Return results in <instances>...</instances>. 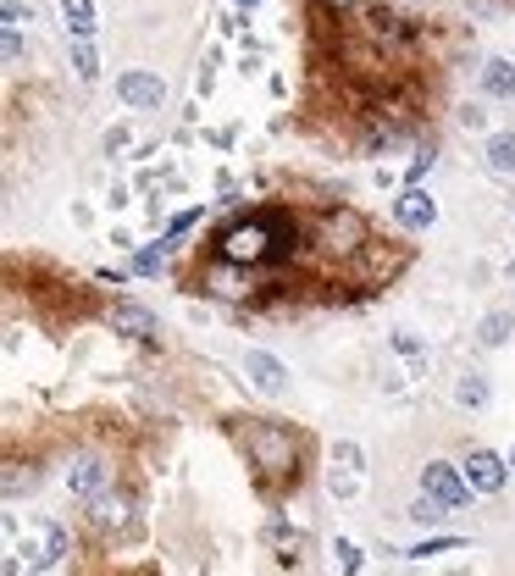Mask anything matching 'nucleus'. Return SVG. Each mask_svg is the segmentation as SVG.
<instances>
[{
	"label": "nucleus",
	"instance_id": "nucleus-30",
	"mask_svg": "<svg viewBox=\"0 0 515 576\" xmlns=\"http://www.w3.org/2000/svg\"><path fill=\"white\" fill-rule=\"evenodd\" d=\"M327 12H355V6H366V0H322Z\"/></svg>",
	"mask_w": 515,
	"mask_h": 576
},
{
	"label": "nucleus",
	"instance_id": "nucleus-8",
	"mask_svg": "<svg viewBox=\"0 0 515 576\" xmlns=\"http://www.w3.org/2000/svg\"><path fill=\"white\" fill-rule=\"evenodd\" d=\"M28 560V571H50V565L61 560V554H67V532L61 527H34L23 538V549H17Z\"/></svg>",
	"mask_w": 515,
	"mask_h": 576
},
{
	"label": "nucleus",
	"instance_id": "nucleus-2",
	"mask_svg": "<svg viewBox=\"0 0 515 576\" xmlns=\"http://www.w3.org/2000/svg\"><path fill=\"white\" fill-rule=\"evenodd\" d=\"M239 444H244V455H250V466H255L266 493H277L283 482H300V432L294 427L255 416L250 427L239 432Z\"/></svg>",
	"mask_w": 515,
	"mask_h": 576
},
{
	"label": "nucleus",
	"instance_id": "nucleus-13",
	"mask_svg": "<svg viewBox=\"0 0 515 576\" xmlns=\"http://www.w3.org/2000/svg\"><path fill=\"white\" fill-rule=\"evenodd\" d=\"M366 39H372L377 50H394L410 39V28H405V17H394L388 6H372V12H366Z\"/></svg>",
	"mask_w": 515,
	"mask_h": 576
},
{
	"label": "nucleus",
	"instance_id": "nucleus-7",
	"mask_svg": "<svg viewBox=\"0 0 515 576\" xmlns=\"http://www.w3.org/2000/svg\"><path fill=\"white\" fill-rule=\"evenodd\" d=\"M460 471H466L471 493H499L504 477H510V460H499L493 449H471V455L460 460Z\"/></svg>",
	"mask_w": 515,
	"mask_h": 576
},
{
	"label": "nucleus",
	"instance_id": "nucleus-24",
	"mask_svg": "<svg viewBox=\"0 0 515 576\" xmlns=\"http://www.w3.org/2000/svg\"><path fill=\"white\" fill-rule=\"evenodd\" d=\"M0 56H6V67H23V28H6V39H0Z\"/></svg>",
	"mask_w": 515,
	"mask_h": 576
},
{
	"label": "nucleus",
	"instance_id": "nucleus-1",
	"mask_svg": "<svg viewBox=\"0 0 515 576\" xmlns=\"http://www.w3.org/2000/svg\"><path fill=\"white\" fill-rule=\"evenodd\" d=\"M294 244H300V233L288 228V216L255 211V216H239V222H233L222 239H216V261H233V266H272V261H283Z\"/></svg>",
	"mask_w": 515,
	"mask_h": 576
},
{
	"label": "nucleus",
	"instance_id": "nucleus-19",
	"mask_svg": "<svg viewBox=\"0 0 515 576\" xmlns=\"http://www.w3.org/2000/svg\"><path fill=\"white\" fill-rule=\"evenodd\" d=\"M72 72L78 84H100V56L89 50V39H72Z\"/></svg>",
	"mask_w": 515,
	"mask_h": 576
},
{
	"label": "nucleus",
	"instance_id": "nucleus-4",
	"mask_svg": "<svg viewBox=\"0 0 515 576\" xmlns=\"http://www.w3.org/2000/svg\"><path fill=\"white\" fill-rule=\"evenodd\" d=\"M421 493H427V499H438L444 510H466V504H471L466 471L444 466V460H427V466H421Z\"/></svg>",
	"mask_w": 515,
	"mask_h": 576
},
{
	"label": "nucleus",
	"instance_id": "nucleus-12",
	"mask_svg": "<svg viewBox=\"0 0 515 576\" xmlns=\"http://www.w3.org/2000/svg\"><path fill=\"white\" fill-rule=\"evenodd\" d=\"M106 322H111V333L139 338V344H144V338H156V316L144 311V305H133V300H117V305H111V316H106Z\"/></svg>",
	"mask_w": 515,
	"mask_h": 576
},
{
	"label": "nucleus",
	"instance_id": "nucleus-21",
	"mask_svg": "<svg viewBox=\"0 0 515 576\" xmlns=\"http://www.w3.org/2000/svg\"><path fill=\"white\" fill-rule=\"evenodd\" d=\"M23 488H39V466L23 471V460H12V466H6V499H17Z\"/></svg>",
	"mask_w": 515,
	"mask_h": 576
},
{
	"label": "nucleus",
	"instance_id": "nucleus-26",
	"mask_svg": "<svg viewBox=\"0 0 515 576\" xmlns=\"http://www.w3.org/2000/svg\"><path fill=\"white\" fill-rule=\"evenodd\" d=\"M0 17H6V28H23V23H34V12H28L23 0H6V6H0Z\"/></svg>",
	"mask_w": 515,
	"mask_h": 576
},
{
	"label": "nucleus",
	"instance_id": "nucleus-5",
	"mask_svg": "<svg viewBox=\"0 0 515 576\" xmlns=\"http://www.w3.org/2000/svg\"><path fill=\"white\" fill-rule=\"evenodd\" d=\"M117 95H122V106H133V111H161L167 84H161V72L133 67V72H122V78H117Z\"/></svg>",
	"mask_w": 515,
	"mask_h": 576
},
{
	"label": "nucleus",
	"instance_id": "nucleus-17",
	"mask_svg": "<svg viewBox=\"0 0 515 576\" xmlns=\"http://www.w3.org/2000/svg\"><path fill=\"white\" fill-rule=\"evenodd\" d=\"M510 327H515L510 311H488V316H482V327H477V344L482 349H504V344H510Z\"/></svg>",
	"mask_w": 515,
	"mask_h": 576
},
{
	"label": "nucleus",
	"instance_id": "nucleus-23",
	"mask_svg": "<svg viewBox=\"0 0 515 576\" xmlns=\"http://www.w3.org/2000/svg\"><path fill=\"white\" fill-rule=\"evenodd\" d=\"M405 516H410V521H421V527H432V521H444V516H449V510H444V504H438V499H427V493H421V499H416V504H410Z\"/></svg>",
	"mask_w": 515,
	"mask_h": 576
},
{
	"label": "nucleus",
	"instance_id": "nucleus-11",
	"mask_svg": "<svg viewBox=\"0 0 515 576\" xmlns=\"http://www.w3.org/2000/svg\"><path fill=\"white\" fill-rule=\"evenodd\" d=\"M89 521H95L100 532H117V527H128L133 521V499L128 493H95V499H89Z\"/></svg>",
	"mask_w": 515,
	"mask_h": 576
},
{
	"label": "nucleus",
	"instance_id": "nucleus-22",
	"mask_svg": "<svg viewBox=\"0 0 515 576\" xmlns=\"http://www.w3.org/2000/svg\"><path fill=\"white\" fill-rule=\"evenodd\" d=\"M455 549H466V538H421L416 549H405L410 560H432V554H455Z\"/></svg>",
	"mask_w": 515,
	"mask_h": 576
},
{
	"label": "nucleus",
	"instance_id": "nucleus-9",
	"mask_svg": "<svg viewBox=\"0 0 515 576\" xmlns=\"http://www.w3.org/2000/svg\"><path fill=\"white\" fill-rule=\"evenodd\" d=\"M67 488L78 493V499H95V493H106L111 488V466L100 455H72V466H67Z\"/></svg>",
	"mask_w": 515,
	"mask_h": 576
},
{
	"label": "nucleus",
	"instance_id": "nucleus-25",
	"mask_svg": "<svg viewBox=\"0 0 515 576\" xmlns=\"http://www.w3.org/2000/svg\"><path fill=\"white\" fill-rule=\"evenodd\" d=\"M432 167H438V156H432V144H427V150H421V156L416 161H410V172H405V183H421V178H427V172Z\"/></svg>",
	"mask_w": 515,
	"mask_h": 576
},
{
	"label": "nucleus",
	"instance_id": "nucleus-14",
	"mask_svg": "<svg viewBox=\"0 0 515 576\" xmlns=\"http://www.w3.org/2000/svg\"><path fill=\"white\" fill-rule=\"evenodd\" d=\"M482 95H488V100H515V61L510 56H488V61H482Z\"/></svg>",
	"mask_w": 515,
	"mask_h": 576
},
{
	"label": "nucleus",
	"instance_id": "nucleus-18",
	"mask_svg": "<svg viewBox=\"0 0 515 576\" xmlns=\"http://www.w3.org/2000/svg\"><path fill=\"white\" fill-rule=\"evenodd\" d=\"M455 405H466V410H482V405H488V377H482V372H466V377H460V383H455Z\"/></svg>",
	"mask_w": 515,
	"mask_h": 576
},
{
	"label": "nucleus",
	"instance_id": "nucleus-15",
	"mask_svg": "<svg viewBox=\"0 0 515 576\" xmlns=\"http://www.w3.org/2000/svg\"><path fill=\"white\" fill-rule=\"evenodd\" d=\"M482 161H488L493 178H515V133H510V128L488 133V144H482Z\"/></svg>",
	"mask_w": 515,
	"mask_h": 576
},
{
	"label": "nucleus",
	"instance_id": "nucleus-31",
	"mask_svg": "<svg viewBox=\"0 0 515 576\" xmlns=\"http://www.w3.org/2000/svg\"><path fill=\"white\" fill-rule=\"evenodd\" d=\"M233 6H239V12H255V6H261V0H233Z\"/></svg>",
	"mask_w": 515,
	"mask_h": 576
},
{
	"label": "nucleus",
	"instance_id": "nucleus-3",
	"mask_svg": "<svg viewBox=\"0 0 515 576\" xmlns=\"http://www.w3.org/2000/svg\"><path fill=\"white\" fill-rule=\"evenodd\" d=\"M372 244V233H366V216L360 211H327L322 216V228H316V250L322 255H360Z\"/></svg>",
	"mask_w": 515,
	"mask_h": 576
},
{
	"label": "nucleus",
	"instance_id": "nucleus-16",
	"mask_svg": "<svg viewBox=\"0 0 515 576\" xmlns=\"http://www.w3.org/2000/svg\"><path fill=\"white\" fill-rule=\"evenodd\" d=\"M61 17H67V39H95V0H61Z\"/></svg>",
	"mask_w": 515,
	"mask_h": 576
},
{
	"label": "nucleus",
	"instance_id": "nucleus-34",
	"mask_svg": "<svg viewBox=\"0 0 515 576\" xmlns=\"http://www.w3.org/2000/svg\"><path fill=\"white\" fill-rule=\"evenodd\" d=\"M510 211H515V200H510Z\"/></svg>",
	"mask_w": 515,
	"mask_h": 576
},
{
	"label": "nucleus",
	"instance_id": "nucleus-27",
	"mask_svg": "<svg viewBox=\"0 0 515 576\" xmlns=\"http://www.w3.org/2000/svg\"><path fill=\"white\" fill-rule=\"evenodd\" d=\"M333 554H338V565H344V576H355V571H360V549H355L349 538H338V549H333Z\"/></svg>",
	"mask_w": 515,
	"mask_h": 576
},
{
	"label": "nucleus",
	"instance_id": "nucleus-10",
	"mask_svg": "<svg viewBox=\"0 0 515 576\" xmlns=\"http://www.w3.org/2000/svg\"><path fill=\"white\" fill-rule=\"evenodd\" d=\"M244 372H250V383L261 388V394H288V366L277 355H266V349H250V355H244Z\"/></svg>",
	"mask_w": 515,
	"mask_h": 576
},
{
	"label": "nucleus",
	"instance_id": "nucleus-28",
	"mask_svg": "<svg viewBox=\"0 0 515 576\" xmlns=\"http://www.w3.org/2000/svg\"><path fill=\"white\" fill-rule=\"evenodd\" d=\"M194 222H200V205H194V211H183V216H172V228H167V244H172V239H183V233H189Z\"/></svg>",
	"mask_w": 515,
	"mask_h": 576
},
{
	"label": "nucleus",
	"instance_id": "nucleus-32",
	"mask_svg": "<svg viewBox=\"0 0 515 576\" xmlns=\"http://www.w3.org/2000/svg\"><path fill=\"white\" fill-rule=\"evenodd\" d=\"M510 471H515V449H510Z\"/></svg>",
	"mask_w": 515,
	"mask_h": 576
},
{
	"label": "nucleus",
	"instance_id": "nucleus-29",
	"mask_svg": "<svg viewBox=\"0 0 515 576\" xmlns=\"http://www.w3.org/2000/svg\"><path fill=\"white\" fill-rule=\"evenodd\" d=\"M460 128H488V111H482V106H460Z\"/></svg>",
	"mask_w": 515,
	"mask_h": 576
},
{
	"label": "nucleus",
	"instance_id": "nucleus-6",
	"mask_svg": "<svg viewBox=\"0 0 515 576\" xmlns=\"http://www.w3.org/2000/svg\"><path fill=\"white\" fill-rule=\"evenodd\" d=\"M394 222H399V228H410V233H427L432 222H438V200H432L421 183H405V194L394 200Z\"/></svg>",
	"mask_w": 515,
	"mask_h": 576
},
{
	"label": "nucleus",
	"instance_id": "nucleus-20",
	"mask_svg": "<svg viewBox=\"0 0 515 576\" xmlns=\"http://www.w3.org/2000/svg\"><path fill=\"white\" fill-rule=\"evenodd\" d=\"M161 266H167V239H161V244H144V250L133 255V272H139V277H156Z\"/></svg>",
	"mask_w": 515,
	"mask_h": 576
},
{
	"label": "nucleus",
	"instance_id": "nucleus-33",
	"mask_svg": "<svg viewBox=\"0 0 515 576\" xmlns=\"http://www.w3.org/2000/svg\"><path fill=\"white\" fill-rule=\"evenodd\" d=\"M510 272H515V261H510Z\"/></svg>",
	"mask_w": 515,
	"mask_h": 576
}]
</instances>
